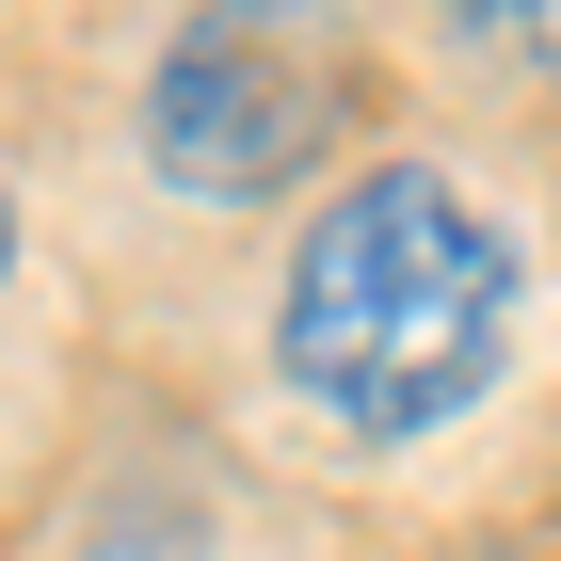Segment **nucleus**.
I'll return each mask as SVG.
<instances>
[{
	"label": "nucleus",
	"mask_w": 561,
	"mask_h": 561,
	"mask_svg": "<svg viewBox=\"0 0 561 561\" xmlns=\"http://www.w3.org/2000/svg\"><path fill=\"white\" fill-rule=\"evenodd\" d=\"M514 305L529 257L514 225L481 209L449 161H369L321 193V225L289 241V289H273V369L289 401L353 433V449H417L466 401H497L514 369Z\"/></svg>",
	"instance_id": "obj_1"
},
{
	"label": "nucleus",
	"mask_w": 561,
	"mask_h": 561,
	"mask_svg": "<svg viewBox=\"0 0 561 561\" xmlns=\"http://www.w3.org/2000/svg\"><path fill=\"white\" fill-rule=\"evenodd\" d=\"M337 113V48L289 33V16H193V33L145 65V161L193 193V209H241L321 145Z\"/></svg>",
	"instance_id": "obj_2"
},
{
	"label": "nucleus",
	"mask_w": 561,
	"mask_h": 561,
	"mask_svg": "<svg viewBox=\"0 0 561 561\" xmlns=\"http://www.w3.org/2000/svg\"><path fill=\"white\" fill-rule=\"evenodd\" d=\"M0 273H16V193H0Z\"/></svg>",
	"instance_id": "obj_3"
}]
</instances>
